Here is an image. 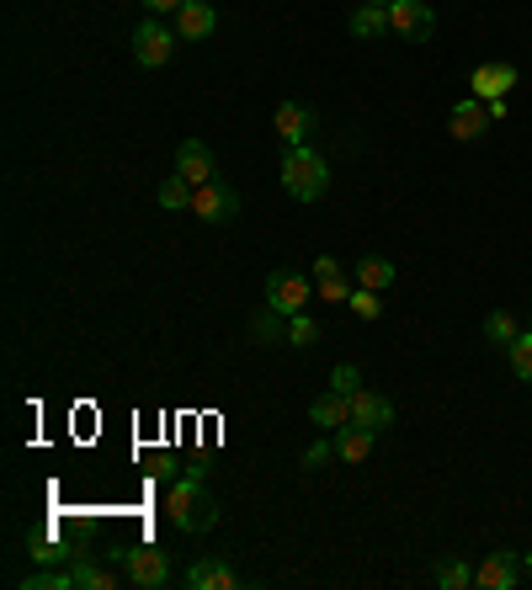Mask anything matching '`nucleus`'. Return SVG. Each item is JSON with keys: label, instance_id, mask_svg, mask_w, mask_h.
Here are the masks:
<instances>
[{"label": "nucleus", "instance_id": "39448f33", "mask_svg": "<svg viewBox=\"0 0 532 590\" xmlns=\"http://www.w3.org/2000/svg\"><path fill=\"white\" fill-rule=\"evenodd\" d=\"M389 32L405 43H426L437 32V11L426 0H389Z\"/></svg>", "mask_w": 532, "mask_h": 590}, {"label": "nucleus", "instance_id": "c85d7f7f", "mask_svg": "<svg viewBox=\"0 0 532 590\" xmlns=\"http://www.w3.org/2000/svg\"><path fill=\"white\" fill-rule=\"evenodd\" d=\"M330 388H336V394H347V399H352L357 388H362V378H357V367H352V362H341V367L330 373Z\"/></svg>", "mask_w": 532, "mask_h": 590}, {"label": "nucleus", "instance_id": "6e6552de", "mask_svg": "<svg viewBox=\"0 0 532 590\" xmlns=\"http://www.w3.org/2000/svg\"><path fill=\"white\" fill-rule=\"evenodd\" d=\"M177 43H181V37L166 28V22H145V28L134 32V60L145 64V69H160V64H171Z\"/></svg>", "mask_w": 532, "mask_h": 590}, {"label": "nucleus", "instance_id": "f704fd0d", "mask_svg": "<svg viewBox=\"0 0 532 590\" xmlns=\"http://www.w3.org/2000/svg\"><path fill=\"white\" fill-rule=\"evenodd\" d=\"M368 6H389V0H368Z\"/></svg>", "mask_w": 532, "mask_h": 590}, {"label": "nucleus", "instance_id": "393cba45", "mask_svg": "<svg viewBox=\"0 0 532 590\" xmlns=\"http://www.w3.org/2000/svg\"><path fill=\"white\" fill-rule=\"evenodd\" d=\"M517 335H522V330H517V320H511L506 309H496V314L485 320V341H490V346H511Z\"/></svg>", "mask_w": 532, "mask_h": 590}, {"label": "nucleus", "instance_id": "aec40b11", "mask_svg": "<svg viewBox=\"0 0 532 590\" xmlns=\"http://www.w3.org/2000/svg\"><path fill=\"white\" fill-rule=\"evenodd\" d=\"M347 28H352V37H384L389 32V6H368V0H362Z\"/></svg>", "mask_w": 532, "mask_h": 590}, {"label": "nucleus", "instance_id": "cd10ccee", "mask_svg": "<svg viewBox=\"0 0 532 590\" xmlns=\"http://www.w3.org/2000/svg\"><path fill=\"white\" fill-rule=\"evenodd\" d=\"M352 314L357 320H379V314H384V298L373 293V288H352Z\"/></svg>", "mask_w": 532, "mask_h": 590}, {"label": "nucleus", "instance_id": "f8f14e48", "mask_svg": "<svg viewBox=\"0 0 532 590\" xmlns=\"http://www.w3.org/2000/svg\"><path fill=\"white\" fill-rule=\"evenodd\" d=\"M511 86H517V64H479L469 75V96L479 101H501Z\"/></svg>", "mask_w": 532, "mask_h": 590}, {"label": "nucleus", "instance_id": "423d86ee", "mask_svg": "<svg viewBox=\"0 0 532 590\" xmlns=\"http://www.w3.org/2000/svg\"><path fill=\"white\" fill-rule=\"evenodd\" d=\"M192 213H198L203 224H230V218L240 213V192L230 186V181L213 176V181H203V186L192 192Z\"/></svg>", "mask_w": 532, "mask_h": 590}, {"label": "nucleus", "instance_id": "7ed1b4c3", "mask_svg": "<svg viewBox=\"0 0 532 590\" xmlns=\"http://www.w3.org/2000/svg\"><path fill=\"white\" fill-rule=\"evenodd\" d=\"M28 590H118V569H102L96 559H75L70 569H49V575H28Z\"/></svg>", "mask_w": 532, "mask_h": 590}, {"label": "nucleus", "instance_id": "473e14b6", "mask_svg": "<svg viewBox=\"0 0 532 590\" xmlns=\"http://www.w3.org/2000/svg\"><path fill=\"white\" fill-rule=\"evenodd\" d=\"M139 6H145V11H155V17H166V11L177 17V11L187 6V0H139Z\"/></svg>", "mask_w": 532, "mask_h": 590}, {"label": "nucleus", "instance_id": "412c9836", "mask_svg": "<svg viewBox=\"0 0 532 590\" xmlns=\"http://www.w3.org/2000/svg\"><path fill=\"white\" fill-rule=\"evenodd\" d=\"M192 192H198V186L181 176V171H171V176L160 181V207H171V213H181V207H187V213H192Z\"/></svg>", "mask_w": 532, "mask_h": 590}, {"label": "nucleus", "instance_id": "9d476101", "mask_svg": "<svg viewBox=\"0 0 532 590\" xmlns=\"http://www.w3.org/2000/svg\"><path fill=\"white\" fill-rule=\"evenodd\" d=\"M219 32V11L208 6V0H187L177 11V37L181 43H208Z\"/></svg>", "mask_w": 532, "mask_h": 590}, {"label": "nucleus", "instance_id": "20e7f679", "mask_svg": "<svg viewBox=\"0 0 532 590\" xmlns=\"http://www.w3.org/2000/svg\"><path fill=\"white\" fill-rule=\"evenodd\" d=\"M315 303V282L294 271V266H277L272 277H266V309H277V314H304Z\"/></svg>", "mask_w": 532, "mask_h": 590}, {"label": "nucleus", "instance_id": "4be33fe9", "mask_svg": "<svg viewBox=\"0 0 532 590\" xmlns=\"http://www.w3.org/2000/svg\"><path fill=\"white\" fill-rule=\"evenodd\" d=\"M251 335H256L262 346H277V341H288V314H277V309H262V314L251 320Z\"/></svg>", "mask_w": 532, "mask_h": 590}, {"label": "nucleus", "instance_id": "1a4fd4ad", "mask_svg": "<svg viewBox=\"0 0 532 590\" xmlns=\"http://www.w3.org/2000/svg\"><path fill=\"white\" fill-rule=\"evenodd\" d=\"M485 128H490V107H485L479 96H464V101H453V112H447V133H453L458 144H474V139H485Z\"/></svg>", "mask_w": 532, "mask_h": 590}, {"label": "nucleus", "instance_id": "6ab92c4d", "mask_svg": "<svg viewBox=\"0 0 532 590\" xmlns=\"http://www.w3.org/2000/svg\"><path fill=\"white\" fill-rule=\"evenodd\" d=\"M352 282L384 293V288H394V261H389V256H362V261L352 266Z\"/></svg>", "mask_w": 532, "mask_h": 590}, {"label": "nucleus", "instance_id": "7c9ffc66", "mask_svg": "<svg viewBox=\"0 0 532 590\" xmlns=\"http://www.w3.org/2000/svg\"><path fill=\"white\" fill-rule=\"evenodd\" d=\"M330 452H336V437H326V442H315L309 452H304V469H320V463H326Z\"/></svg>", "mask_w": 532, "mask_h": 590}, {"label": "nucleus", "instance_id": "dca6fc26", "mask_svg": "<svg viewBox=\"0 0 532 590\" xmlns=\"http://www.w3.org/2000/svg\"><path fill=\"white\" fill-rule=\"evenodd\" d=\"M373 442H379V431H368V426H341V431H336V458H341V463H368V458H373Z\"/></svg>", "mask_w": 532, "mask_h": 590}, {"label": "nucleus", "instance_id": "f03ea898", "mask_svg": "<svg viewBox=\"0 0 532 590\" xmlns=\"http://www.w3.org/2000/svg\"><path fill=\"white\" fill-rule=\"evenodd\" d=\"M283 186H288V197L294 203H320L330 186V165L320 149L309 144H294L288 154H283Z\"/></svg>", "mask_w": 532, "mask_h": 590}, {"label": "nucleus", "instance_id": "72a5a7b5", "mask_svg": "<svg viewBox=\"0 0 532 590\" xmlns=\"http://www.w3.org/2000/svg\"><path fill=\"white\" fill-rule=\"evenodd\" d=\"M522 575H528V580H532V554H522Z\"/></svg>", "mask_w": 532, "mask_h": 590}, {"label": "nucleus", "instance_id": "f257e3e1", "mask_svg": "<svg viewBox=\"0 0 532 590\" xmlns=\"http://www.w3.org/2000/svg\"><path fill=\"white\" fill-rule=\"evenodd\" d=\"M166 511H171L177 532H192V537L219 527V505L208 501V469L177 473V479H171V495H166Z\"/></svg>", "mask_w": 532, "mask_h": 590}, {"label": "nucleus", "instance_id": "ddd939ff", "mask_svg": "<svg viewBox=\"0 0 532 590\" xmlns=\"http://www.w3.org/2000/svg\"><path fill=\"white\" fill-rule=\"evenodd\" d=\"M352 420L384 437L389 426H394V405H389L384 394H373V388H357V394H352Z\"/></svg>", "mask_w": 532, "mask_h": 590}, {"label": "nucleus", "instance_id": "b1692460", "mask_svg": "<svg viewBox=\"0 0 532 590\" xmlns=\"http://www.w3.org/2000/svg\"><path fill=\"white\" fill-rule=\"evenodd\" d=\"M326 330H320V320L304 309V314H288V346H315Z\"/></svg>", "mask_w": 532, "mask_h": 590}, {"label": "nucleus", "instance_id": "c756f323", "mask_svg": "<svg viewBox=\"0 0 532 590\" xmlns=\"http://www.w3.org/2000/svg\"><path fill=\"white\" fill-rule=\"evenodd\" d=\"M28 548H32V559H38V564H60V559H75V554H64L60 543H49V537H32Z\"/></svg>", "mask_w": 532, "mask_h": 590}, {"label": "nucleus", "instance_id": "5701e85b", "mask_svg": "<svg viewBox=\"0 0 532 590\" xmlns=\"http://www.w3.org/2000/svg\"><path fill=\"white\" fill-rule=\"evenodd\" d=\"M506 362H511V373H517L522 384H532V330H522V335L506 346Z\"/></svg>", "mask_w": 532, "mask_h": 590}, {"label": "nucleus", "instance_id": "9b49d317", "mask_svg": "<svg viewBox=\"0 0 532 590\" xmlns=\"http://www.w3.org/2000/svg\"><path fill=\"white\" fill-rule=\"evenodd\" d=\"M187 590H240V569L230 559H198L187 569Z\"/></svg>", "mask_w": 532, "mask_h": 590}, {"label": "nucleus", "instance_id": "bb28decb", "mask_svg": "<svg viewBox=\"0 0 532 590\" xmlns=\"http://www.w3.org/2000/svg\"><path fill=\"white\" fill-rule=\"evenodd\" d=\"M315 298H326V303H352V282H347V271H341V277H320V282H315Z\"/></svg>", "mask_w": 532, "mask_h": 590}, {"label": "nucleus", "instance_id": "2eb2a0df", "mask_svg": "<svg viewBox=\"0 0 532 590\" xmlns=\"http://www.w3.org/2000/svg\"><path fill=\"white\" fill-rule=\"evenodd\" d=\"M277 133H283V144H309V133H315V107H304V101H283L277 107Z\"/></svg>", "mask_w": 532, "mask_h": 590}, {"label": "nucleus", "instance_id": "2f4dec72", "mask_svg": "<svg viewBox=\"0 0 532 590\" xmlns=\"http://www.w3.org/2000/svg\"><path fill=\"white\" fill-rule=\"evenodd\" d=\"M341 271H347V266L336 261V256H315V282H320V277H341Z\"/></svg>", "mask_w": 532, "mask_h": 590}, {"label": "nucleus", "instance_id": "a878e982", "mask_svg": "<svg viewBox=\"0 0 532 590\" xmlns=\"http://www.w3.org/2000/svg\"><path fill=\"white\" fill-rule=\"evenodd\" d=\"M443 590H464V586H474V569L464 559H447V564H437V575H432Z\"/></svg>", "mask_w": 532, "mask_h": 590}, {"label": "nucleus", "instance_id": "f3484780", "mask_svg": "<svg viewBox=\"0 0 532 590\" xmlns=\"http://www.w3.org/2000/svg\"><path fill=\"white\" fill-rule=\"evenodd\" d=\"M177 171L192 186H203V181H213V149L203 144V139H187V144L177 149Z\"/></svg>", "mask_w": 532, "mask_h": 590}, {"label": "nucleus", "instance_id": "a211bd4d", "mask_svg": "<svg viewBox=\"0 0 532 590\" xmlns=\"http://www.w3.org/2000/svg\"><path fill=\"white\" fill-rule=\"evenodd\" d=\"M309 420L326 426V431H341V426H352V399L330 388V394H320V399L309 405Z\"/></svg>", "mask_w": 532, "mask_h": 590}, {"label": "nucleus", "instance_id": "4468645a", "mask_svg": "<svg viewBox=\"0 0 532 590\" xmlns=\"http://www.w3.org/2000/svg\"><path fill=\"white\" fill-rule=\"evenodd\" d=\"M517 580H522V564H517V554H506V548L474 569V586L479 590H511Z\"/></svg>", "mask_w": 532, "mask_h": 590}, {"label": "nucleus", "instance_id": "0eeeda50", "mask_svg": "<svg viewBox=\"0 0 532 590\" xmlns=\"http://www.w3.org/2000/svg\"><path fill=\"white\" fill-rule=\"evenodd\" d=\"M123 575H128V586H139V590H160L166 580H171V559L160 554V548H128L123 554Z\"/></svg>", "mask_w": 532, "mask_h": 590}]
</instances>
